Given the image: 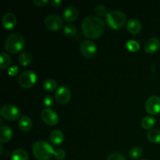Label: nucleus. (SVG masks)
<instances>
[{
	"instance_id": "nucleus-3",
	"label": "nucleus",
	"mask_w": 160,
	"mask_h": 160,
	"mask_svg": "<svg viewBox=\"0 0 160 160\" xmlns=\"http://www.w3.org/2000/svg\"><path fill=\"white\" fill-rule=\"evenodd\" d=\"M25 45V39L20 34L12 33L6 38L4 48L8 52L17 53L23 48Z\"/></svg>"
},
{
	"instance_id": "nucleus-33",
	"label": "nucleus",
	"mask_w": 160,
	"mask_h": 160,
	"mask_svg": "<svg viewBox=\"0 0 160 160\" xmlns=\"http://www.w3.org/2000/svg\"><path fill=\"white\" fill-rule=\"evenodd\" d=\"M17 72H18V67H17V66H13V67H11L9 69L8 73H9V74L10 75V76H15L17 73Z\"/></svg>"
},
{
	"instance_id": "nucleus-23",
	"label": "nucleus",
	"mask_w": 160,
	"mask_h": 160,
	"mask_svg": "<svg viewBox=\"0 0 160 160\" xmlns=\"http://www.w3.org/2000/svg\"><path fill=\"white\" fill-rule=\"evenodd\" d=\"M11 63V57L6 52H2L0 54V67L2 70L7 68Z\"/></svg>"
},
{
	"instance_id": "nucleus-31",
	"label": "nucleus",
	"mask_w": 160,
	"mask_h": 160,
	"mask_svg": "<svg viewBox=\"0 0 160 160\" xmlns=\"http://www.w3.org/2000/svg\"><path fill=\"white\" fill-rule=\"evenodd\" d=\"M106 160H127L126 158L119 152H113L108 156Z\"/></svg>"
},
{
	"instance_id": "nucleus-16",
	"label": "nucleus",
	"mask_w": 160,
	"mask_h": 160,
	"mask_svg": "<svg viewBox=\"0 0 160 160\" xmlns=\"http://www.w3.org/2000/svg\"><path fill=\"white\" fill-rule=\"evenodd\" d=\"M50 141L52 144L56 145H61L64 140V134L62 131L59 129L53 130L49 135Z\"/></svg>"
},
{
	"instance_id": "nucleus-12",
	"label": "nucleus",
	"mask_w": 160,
	"mask_h": 160,
	"mask_svg": "<svg viewBox=\"0 0 160 160\" xmlns=\"http://www.w3.org/2000/svg\"><path fill=\"white\" fill-rule=\"evenodd\" d=\"M160 48V41L156 38H150L145 42L144 45V49L147 53H154L157 52Z\"/></svg>"
},
{
	"instance_id": "nucleus-9",
	"label": "nucleus",
	"mask_w": 160,
	"mask_h": 160,
	"mask_svg": "<svg viewBox=\"0 0 160 160\" xmlns=\"http://www.w3.org/2000/svg\"><path fill=\"white\" fill-rule=\"evenodd\" d=\"M80 50L81 52L84 57L93 58L97 52V47L93 42L91 40H85L81 42L80 45Z\"/></svg>"
},
{
	"instance_id": "nucleus-2",
	"label": "nucleus",
	"mask_w": 160,
	"mask_h": 160,
	"mask_svg": "<svg viewBox=\"0 0 160 160\" xmlns=\"http://www.w3.org/2000/svg\"><path fill=\"white\" fill-rule=\"evenodd\" d=\"M32 152L34 157L39 160H48L54 156L55 149L53 147L44 141H37L32 146Z\"/></svg>"
},
{
	"instance_id": "nucleus-7",
	"label": "nucleus",
	"mask_w": 160,
	"mask_h": 160,
	"mask_svg": "<svg viewBox=\"0 0 160 160\" xmlns=\"http://www.w3.org/2000/svg\"><path fill=\"white\" fill-rule=\"evenodd\" d=\"M45 25L51 31H58L63 28V20L56 14H49L45 19Z\"/></svg>"
},
{
	"instance_id": "nucleus-24",
	"label": "nucleus",
	"mask_w": 160,
	"mask_h": 160,
	"mask_svg": "<svg viewBox=\"0 0 160 160\" xmlns=\"http://www.w3.org/2000/svg\"><path fill=\"white\" fill-rule=\"evenodd\" d=\"M43 87L48 92H52V91L56 90V88H57V82L54 79L49 78V79H47L44 81Z\"/></svg>"
},
{
	"instance_id": "nucleus-1",
	"label": "nucleus",
	"mask_w": 160,
	"mask_h": 160,
	"mask_svg": "<svg viewBox=\"0 0 160 160\" xmlns=\"http://www.w3.org/2000/svg\"><path fill=\"white\" fill-rule=\"evenodd\" d=\"M81 28L86 37L96 39L104 32L105 23L99 17L95 16H88L82 20Z\"/></svg>"
},
{
	"instance_id": "nucleus-11",
	"label": "nucleus",
	"mask_w": 160,
	"mask_h": 160,
	"mask_svg": "<svg viewBox=\"0 0 160 160\" xmlns=\"http://www.w3.org/2000/svg\"><path fill=\"white\" fill-rule=\"evenodd\" d=\"M145 109L148 113L152 115H156L160 112V97L157 95L149 97L145 103Z\"/></svg>"
},
{
	"instance_id": "nucleus-34",
	"label": "nucleus",
	"mask_w": 160,
	"mask_h": 160,
	"mask_svg": "<svg viewBox=\"0 0 160 160\" xmlns=\"http://www.w3.org/2000/svg\"><path fill=\"white\" fill-rule=\"evenodd\" d=\"M50 4L53 7H58L61 4V1L60 0H52L50 1Z\"/></svg>"
},
{
	"instance_id": "nucleus-35",
	"label": "nucleus",
	"mask_w": 160,
	"mask_h": 160,
	"mask_svg": "<svg viewBox=\"0 0 160 160\" xmlns=\"http://www.w3.org/2000/svg\"><path fill=\"white\" fill-rule=\"evenodd\" d=\"M138 160H148V159H138Z\"/></svg>"
},
{
	"instance_id": "nucleus-5",
	"label": "nucleus",
	"mask_w": 160,
	"mask_h": 160,
	"mask_svg": "<svg viewBox=\"0 0 160 160\" xmlns=\"http://www.w3.org/2000/svg\"><path fill=\"white\" fill-rule=\"evenodd\" d=\"M37 81L36 73L32 70H24L20 74L18 83L23 88H31Z\"/></svg>"
},
{
	"instance_id": "nucleus-14",
	"label": "nucleus",
	"mask_w": 160,
	"mask_h": 160,
	"mask_svg": "<svg viewBox=\"0 0 160 160\" xmlns=\"http://www.w3.org/2000/svg\"><path fill=\"white\" fill-rule=\"evenodd\" d=\"M79 16L78 9L75 6H70L66 8L62 13V17L67 22H73L78 19Z\"/></svg>"
},
{
	"instance_id": "nucleus-17",
	"label": "nucleus",
	"mask_w": 160,
	"mask_h": 160,
	"mask_svg": "<svg viewBox=\"0 0 160 160\" xmlns=\"http://www.w3.org/2000/svg\"><path fill=\"white\" fill-rule=\"evenodd\" d=\"M12 137V131L9 127L2 126L0 128V142L2 143L7 142Z\"/></svg>"
},
{
	"instance_id": "nucleus-4",
	"label": "nucleus",
	"mask_w": 160,
	"mask_h": 160,
	"mask_svg": "<svg viewBox=\"0 0 160 160\" xmlns=\"http://www.w3.org/2000/svg\"><path fill=\"white\" fill-rule=\"evenodd\" d=\"M106 22L110 28L120 29L123 28L127 22V17L124 12L120 10H112L106 15Z\"/></svg>"
},
{
	"instance_id": "nucleus-25",
	"label": "nucleus",
	"mask_w": 160,
	"mask_h": 160,
	"mask_svg": "<svg viewBox=\"0 0 160 160\" xmlns=\"http://www.w3.org/2000/svg\"><path fill=\"white\" fill-rule=\"evenodd\" d=\"M62 31L67 37H73L76 34L77 28L72 23H67V24L64 25V27L62 28Z\"/></svg>"
},
{
	"instance_id": "nucleus-29",
	"label": "nucleus",
	"mask_w": 160,
	"mask_h": 160,
	"mask_svg": "<svg viewBox=\"0 0 160 160\" xmlns=\"http://www.w3.org/2000/svg\"><path fill=\"white\" fill-rule=\"evenodd\" d=\"M54 157L57 160L64 159L66 157L65 151L63 149H62V148H58V149L55 150Z\"/></svg>"
},
{
	"instance_id": "nucleus-19",
	"label": "nucleus",
	"mask_w": 160,
	"mask_h": 160,
	"mask_svg": "<svg viewBox=\"0 0 160 160\" xmlns=\"http://www.w3.org/2000/svg\"><path fill=\"white\" fill-rule=\"evenodd\" d=\"M12 160H28V153L22 148L13 150L11 153Z\"/></svg>"
},
{
	"instance_id": "nucleus-20",
	"label": "nucleus",
	"mask_w": 160,
	"mask_h": 160,
	"mask_svg": "<svg viewBox=\"0 0 160 160\" xmlns=\"http://www.w3.org/2000/svg\"><path fill=\"white\" fill-rule=\"evenodd\" d=\"M147 138L152 143L157 144L160 142V131L159 129H151L147 133Z\"/></svg>"
},
{
	"instance_id": "nucleus-26",
	"label": "nucleus",
	"mask_w": 160,
	"mask_h": 160,
	"mask_svg": "<svg viewBox=\"0 0 160 160\" xmlns=\"http://www.w3.org/2000/svg\"><path fill=\"white\" fill-rule=\"evenodd\" d=\"M143 155V149L139 146H134L129 152L130 157L132 159H138Z\"/></svg>"
},
{
	"instance_id": "nucleus-32",
	"label": "nucleus",
	"mask_w": 160,
	"mask_h": 160,
	"mask_svg": "<svg viewBox=\"0 0 160 160\" xmlns=\"http://www.w3.org/2000/svg\"><path fill=\"white\" fill-rule=\"evenodd\" d=\"M48 2V0H34V4L37 6H39V7H42V6H45Z\"/></svg>"
},
{
	"instance_id": "nucleus-22",
	"label": "nucleus",
	"mask_w": 160,
	"mask_h": 160,
	"mask_svg": "<svg viewBox=\"0 0 160 160\" xmlns=\"http://www.w3.org/2000/svg\"><path fill=\"white\" fill-rule=\"evenodd\" d=\"M156 123V119L151 116H147L145 117L142 120V128L147 130H151L153 127L155 126Z\"/></svg>"
},
{
	"instance_id": "nucleus-28",
	"label": "nucleus",
	"mask_w": 160,
	"mask_h": 160,
	"mask_svg": "<svg viewBox=\"0 0 160 160\" xmlns=\"http://www.w3.org/2000/svg\"><path fill=\"white\" fill-rule=\"evenodd\" d=\"M94 10H95V13H96L97 15L101 16V17L102 16H105L107 14V12H106V8L105 7L104 5H97L95 7V9H94Z\"/></svg>"
},
{
	"instance_id": "nucleus-10",
	"label": "nucleus",
	"mask_w": 160,
	"mask_h": 160,
	"mask_svg": "<svg viewBox=\"0 0 160 160\" xmlns=\"http://www.w3.org/2000/svg\"><path fill=\"white\" fill-rule=\"evenodd\" d=\"M55 98H56V102L59 104H66L70 100L71 92L69 88L66 87V86H60L56 89V92L55 93Z\"/></svg>"
},
{
	"instance_id": "nucleus-6",
	"label": "nucleus",
	"mask_w": 160,
	"mask_h": 160,
	"mask_svg": "<svg viewBox=\"0 0 160 160\" xmlns=\"http://www.w3.org/2000/svg\"><path fill=\"white\" fill-rule=\"evenodd\" d=\"M2 117L8 120H16L19 118L20 111L16 106L12 104H5L0 109Z\"/></svg>"
},
{
	"instance_id": "nucleus-8",
	"label": "nucleus",
	"mask_w": 160,
	"mask_h": 160,
	"mask_svg": "<svg viewBox=\"0 0 160 160\" xmlns=\"http://www.w3.org/2000/svg\"><path fill=\"white\" fill-rule=\"evenodd\" d=\"M42 119L46 124L54 126L59 122V115L54 109L51 108H45L42 111Z\"/></svg>"
},
{
	"instance_id": "nucleus-15",
	"label": "nucleus",
	"mask_w": 160,
	"mask_h": 160,
	"mask_svg": "<svg viewBox=\"0 0 160 160\" xmlns=\"http://www.w3.org/2000/svg\"><path fill=\"white\" fill-rule=\"evenodd\" d=\"M127 29L131 34H138L142 30V23L138 19H131L127 23Z\"/></svg>"
},
{
	"instance_id": "nucleus-18",
	"label": "nucleus",
	"mask_w": 160,
	"mask_h": 160,
	"mask_svg": "<svg viewBox=\"0 0 160 160\" xmlns=\"http://www.w3.org/2000/svg\"><path fill=\"white\" fill-rule=\"evenodd\" d=\"M18 126L20 129L23 131H28L32 128V120L29 117L23 116L19 120Z\"/></svg>"
},
{
	"instance_id": "nucleus-21",
	"label": "nucleus",
	"mask_w": 160,
	"mask_h": 160,
	"mask_svg": "<svg viewBox=\"0 0 160 160\" xmlns=\"http://www.w3.org/2000/svg\"><path fill=\"white\" fill-rule=\"evenodd\" d=\"M18 60L21 66H28L32 61V56H31V55L28 52L23 51L19 56Z\"/></svg>"
},
{
	"instance_id": "nucleus-13",
	"label": "nucleus",
	"mask_w": 160,
	"mask_h": 160,
	"mask_svg": "<svg viewBox=\"0 0 160 160\" xmlns=\"http://www.w3.org/2000/svg\"><path fill=\"white\" fill-rule=\"evenodd\" d=\"M2 26L6 29L9 30L13 28L17 24V17L15 14L10 12H6L2 18Z\"/></svg>"
},
{
	"instance_id": "nucleus-30",
	"label": "nucleus",
	"mask_w": 160,
	"mask_h": 160,
	"mask_svg": "<svg viewBox=\"0 0 160 160\" xmlns=\"http://www.w3.org/2000/svg\"><path fill=\"white\" fill-rule=\"evenodd\" d=\"M43 103L46 108H50V106H52L54 103V98L51 95H45L43 99Z\"/></svg>"
},
{
	"instance_id": "nucleus-27",
	"label": "nucleus",
	"mask_w": 160,
	"mask_h": 160,
	"mask_svg": "<svg viewBox=\"0 0 160 160\" xmlns=\"http://www.w3.org/2000/svg\"><path fill=\"white\" fill-rule=\"evenodd\" d=\"M126 48L130 52H137L140 49V44L135 40H129L127 42Z\"/></svg>"
}]
</instances>
